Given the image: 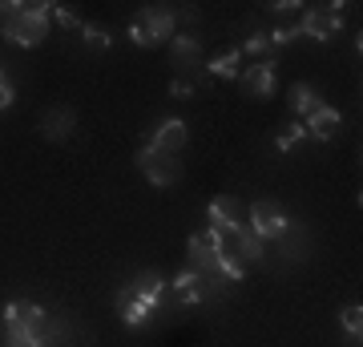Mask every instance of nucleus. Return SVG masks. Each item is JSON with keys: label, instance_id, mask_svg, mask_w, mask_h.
<instances>
[{"label": "nucleus", "instance_id": "obj_9", "mask_svg": "<svg viewBox=\"0 0 363 347\" xmlns=\"http://www.w3.org/2000/svg\"><path fill=\"white\" fill-rule=\"evenodd\" d=\"M339 126H343V114L331 109V105H319L311 117H303V129H307V138H315V142H331L339 133Z\"/></svg>", "mask_w": 363, "mask_h": 347}, {"label": "nucleus", "instance_id": "obj_17", "mask_svg": "<svg viewBox=\"0 0 363 347\" xmlns=\"http://www.w3.org/2000/svg\"><path fill=\"white\" fill-rule=\"evenodd\" d=\"M9 347H45V339L25 323H9Z\"/></svg>", "mask_w": 363, "mask_h": 347}, {"label": "nucleus", "instance_id": "obj_8", "mask_svg": "<svg viewBox=\"0 0 363 347\" xmlns=\"http://www.w3.org/2000/svg\"><path fill=\"white\" fill-rule=\"evenodd\" d=\"M242 214H247V206L238 202V198H226V194H222V198H214V202H210V210H206V219H210V231H230V226H247V219H242Z\"/></svg>", "mask_w": 363, "mask_h": 347}, {"label": "nucleus", "instance_id": "obj_4", "mask_svg": "<svg viewBox=\"0 0 363 347\" xmlns=\"http://www.w3.org/2000/svg\"><path fill=\"white\" fill-rule=\"evenodd\" d=\"M247 226L262 243V238H283L286 226H291V219L283 214L279 202H255V206H247Z\"/></svg>", "mask_w": 363, "mask_h": 347}, {"label": "nucleus", "instance_id": "obj_3", "mask_svg": "<svg viewBox=\"0 0 363 347\" xmlns=\"http://www.w3.org/2000/svg\"><path fill=\"white\" fill-rule=\"evenodd\" d=\"M343 16H347V4H311V9H303L298 37L331 40L339 28H343Z\"/></svg>", "mask_w": 363, "mask_h": 347}, {"label": "nucleus", "instance_id": "obj_16", "mask_svg": "<svg viewBox=\"0 0 363 347\" xmlns=\"http://www.w3.org/2000/svg\"><path fill=\"white\" fill-rule=\"evenodd\" d=\"M238 57H242L238 49L218 53V57H210V65H206V69L214 73V77H226V81H230V77H238V73H242V69H238Z\"/></svg>", "mask_w": 363, "mask_h": 347}, {"label": "nucleus", "instance_id": "obj_11", "mask_svg": "<svg viewBox=\"0 0 363 347\" xmlns=\"http://www.w3.org/2000/svg\"><path fill=\"white\" fill-rule=\"evenodd\" d=\"M73 121H77V117H73V109H61V105H57V109H49V114H45L40 133H45L49 142H65L69 133H73Z\"/></svg>", "mask_w": 363, "mask_h": 347}, {"label": "nucleus", "instance_id": "obj_6", "mask_svg": "<svg viewBox=\"0 0 363 347\" xmlns=\"http://www.w3.org/2000/svg\"><path fill=\"white\" fill-rule=\"evenodd\" d=\"M190 258H194V270L206 279V275H218V258H222V238L218 231H198L190 234ZM222 279V275H218Z\"/></svg>", "mask_w": 363, "mask_h": 347}, {"label": "nucleus", "instance_id": "obj_15", "mask_svg": "<svg viewBox=\"0 0 363 347\" xmlns=\"http://www.w3.org/2000/svg\"><path fill=\"white\" fill-rule=\"evenodd\" d=\"M319 97H315V89L307 85V81H298V85H291V109H295L298 117H311L315 109H319Z\"/></svg>", "mask_w": 363, "mask_h": 347}, {"label": "nucleus", "instance_id": "obj_2", "mask_svg": "<svg viewBox=\"0 0 363 347\" xmlns=\"http://www.w3.org/2000/svg\"><path fill=\"white\" fill-rule=\"evenodd\" d=\"M174 9L169 4H150V9H142L138 13V21L130 25V40L133 45H142V49H150V45H162V40H174Z\"/></svg>", "mask_w": 363, "mask_h": 347}, {"label": "nucleus", "instance_id": "obj_5", "mask_svg": "<svg viewBox=\"0 0 363 347\" xmlns=\"http://www.w3.org/2000/svg\"><path fill=\"white\" fill-rule=\"evenodd\" d=\"M138 166H142V174L154 182V186H162V190L182 178V162H178V158H174V154H157L150 142L138 150Z\"/></svg>", "mask_w": 363, "mask_h": 347}, {"label": "nucleus", "instance_id": "obj_10", "mask_svg": "<svg viewBox=\"0 0 363 347\" xmlns=\"http://www.w3.org/2000/svg\"><path fill=\"white\" fill-rule=\"evenodd\" d=\"M186 138H190V133H186V121H182V117H166V121L154 129L150 145H154L157 154H174L178 158V150L186 145Z\"/></svg>", "mask_w": 363, "mask_h": 347}, {"label": "nucleus", "instance_id": "obj_20", "mask_svg": "<svg viewBox=\"0 0 363 347\" xmlns=\"http://www.w3.org/2000/svg\"><path fill=\"white\" fill-rule=\"evenodd\" d=\"M303 138H307L303 121H286V126L279 129V133H274V145H279V150H295V145L303 142Z\"/></svg>", "mask_w": 363, "mask_h": 347}, {"label": "nucleus", "instance_id": "obj_19", "mask_svg": "<svg viewBox=\"0 0 363 347\" xmlns=\"http://www.w3.org/2000/svg\"><path fill=\"white\" fill-rule=\"evenodd\" d=\"M339 323H343V331L359 343V331H363V307L359 303H347V307L339 311Z\"/></svg>", "mask_w": 363, "mask_h": 347}, {"label": "nucleus", "instance_id": "obj_21", "mask_svg": "<svg viewBox=\"0 0 363 347\" xmlns=\"http://www.w3.org/2000/svg\"><path fill=\"white\" fill-rule=\"evenodd\" d=\"M267 49H271V37L267 33H255V37H247V45L238 53H250V57H267Z\"/></svg>", "mask_w": 363, "mask_h": 347}, {"label": "nucleus", "instance_id": "obj_18", "mask_svg": "<svg viewBox=\"0 0 363 347\" xmlns=\"http://www.w3.org/2000/svg\"><path fill=\"white\" fill-rule=\"evenodd\" d=\"M169 53H174V61H178V65H194L202 49H198L194 37H174V40H169Z\"/></svg>", "mask_w": 363, "mask_h": 347}, {"label": "nucleus", "instance_id": "obj_14", "mask_svg": "<svg viewBox=\"0 0 363 347\" xmlns=\"http://www.w3.org/2000/svg\"><path fill=\"white\" fill-rule=\"evenodd\" d=\"M174 295H178V303H198V299L206 295L202 291V275L198 270H182L178 279H174Z\"/></svg>", "mask_w": 363, "mask_h": 347}, {"label": "nucleus", "instance_id": "obj_25", "mask_svg": "<svg viewBox=\"0 0 363 347\" xmlns=\"http://www.w3.org/2000/svg\"><path fill=\"white\" fill-rule=\"evenodd\" d=\"M16 101V89L13 85H9V77H4V73H0V109H9V105Z\"/></svg>", "mask_w": 363, "mask_h": 347}, {"label": "nucleus", "instance_id": "obj_26", "mask_svg": "<svg viewBox=\"0 0 363 347\" xmlns=\"http://www.w3.org/2000/svg\"><path fill=\"white\" fill-rule=\"evenodd\" d=\"M169 93H174V97H182V101H186V97H194V85H190V81H174V85H169Z\"/></svg>", "mask_w": 363, "mask_h": 347}, {"label": "nucleus", "instance_id": "obj_1", "mask_svg": "<svg viewBox=\"0 0 363 347\" xmlns=\"http://www.w3.org/2000/svg\"><path fill=\"white\" fill-rule=\"evenodd\" d=\"M49 16H52V4L37 0V4H25V13L13 16L9 25H0V33H4V40H13L21 49H33V45L49 37Z\"/></svg>", "mask_w": 363, "mask_h": 347}, {"label": "nucleus", "instance_id": "obj_12", "mask_svg": "<svg viewBox=\"0 0 363 347\" xmlns=\"http://www.w3.org/2000/svg\"><path fill=\"white\" fill-rule=\"evenodd\" d=\"M117 315H121L125 327H142L150 319V307H145L142 299H133V291L125 287V291H117Z\"/></svg>", "mask_w": 363, "mask_h": 347}, {"label": "nucleus", "instance_id": "obj_22", "mask_svg": "<svg viewBox=\"0 0 363 347\" xmlns=\"http://www.w3.org/2000/svg\"><path fill=\"white\" fill-rule=\"evenodd\" d=\"M81 33H85V40H89V49H109V33L97 25H81Z\"/></svg>", "mask_w": 363, "mask_h": 347}, {"label": "nucleus", "instance_id": "obj_27", "mask_svg": "<svg viewBox=\"0 0 363 347\" xmlns=\"http://www.w3.org/2000/svg\"><path fill=\"white\" fill-rule=\"evenodd\" d=\"M271 9H274V13H298V4H295V0H274Z\"/></svg>", "mask_w": 363, "mask_h": 347}, {"label": "nucleus", "instance_id": "obj_13", "mask_svg": "<svg viewBox=\"0 0 363 347\" xmlns=\"http://www.w3.org/2000/svg\"><path fill=\"white\" fill-rule=\"evenodd\" d=\"M130 291H133V299H142L145 307L154 311L157 299H162V275H157V270H142V275L130 283Z\"/></svg>", "mask_w": 363, "mask_h": 347}, {"label": "nucleus", "instance_id": "obj_24", "mask_svg": "<svg viewBox=\"0 0 363 347\" xmlns=\"http://www.w3.org/2000/svg\"><path fill=\"white\" fill-rule=\"evenodd\" d=\"M52 16H57L65 28H81V16L73 13V9H65V4H61V9H52Z\"/></svg>", "mask_w": 363, "mask_h": 347}, {"label": "nucleus", "instance_id": "obj_23", "mask_svg": "<svg viewBox=\"0 0 363 347\" xmlns=\"http://www.w3.org/2000/svg\"><path fill=\"white\" fill-rule=\"evenodd\" d=\"M298 37V25H279L271 33V45H286V40H295Z\"/></svg>", "mask_w": 363, "mask_h": 347}, {"label": "nucleus", "instance_id": "obj_7", "mask_svg": "<svg viewBox=\"0 0 363 347\" xmlns=\"http://www.w3.org/2000/svg\"><path fill=\"white\" fill-rule=\"evenodd\" d=\"M274 57H262L259 65H250L247 73H238V81H242V89H247V97H259V101H267L274 93Z\"/></svg>", "mask_w": 363, "mask_h": 347}]
</instances>
